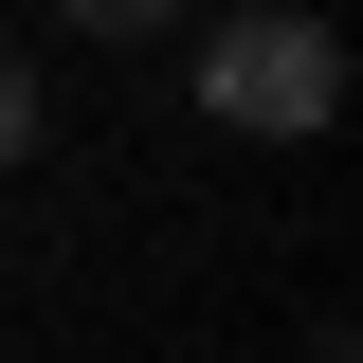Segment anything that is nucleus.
<instances>
[{
    "mask_svg": "<svg viewBox=\"0 0 363 363\" xmlns=\"http://www.w3.org/2000/svg\"><path fill=\"white\" fill-rule=\"evenodd\" d=\"M18 145H37V73L0 55V164H18Z\"/></svg>",
    "mask_w": 363,
    "mask_h": 363,
    "instance_id": "7ed1b4c3",
    "label": "nucleus"
},
{
    "mask_svg": "<svg viewBox=\"0 0 363 363\" xmlns=\"http://www.w3.org/2000/svg\"><path fill=\"white\" fill-rule=\"evenodd\" d=\"M309 363H345V327H327V345H309Z\"/></svg>",
    "mask_w": 363,
    "mask_h": 363,
    "instance_id": "20e7f679",
    "label": "nucleus"
},
{
    "mask_svg": "<svg viewBox=\"0 0 363 363\" xmlns=\"http://www.w3.org/2000/svg\"><path fill=\"white\" fill-rule=\"evenodd\" d=\"M200 109H218L236 145H309L327 109H345V37H327V18H291V0H255V18H218V37H200Z\"/></svg>",
    "mask_w": 363,
    "mask_h": 363,
    "instance_id": "f257e3e1",
    "label": "nucleus"
},
{
    "mask_svg": "<svg viewBox=\"0 0 363 363\" xmlns=\"http://www.w3.org/2000/svg\"><path fill=\"white\" fill-rule=\"evenodd\" d=\"M55 18H73V37H164L182 0H55Z\"/></svg>",
    "mask_w": 363,
    "mask_h": 363,
    "instance_id": "f03ea898",
    "label": "nucleus"
}]
</instances>
